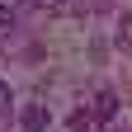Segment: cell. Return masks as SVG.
<instances>
[{
    "label": "cell",
    "instance_id": "cell-1",
    "mask_svg": "<svg viewBox=\"0 0 132 132\" xmlns=\"http://www.w3.org/2000/svg\"><path fill=\"white\" fill-rule=\"evenodd\" d=\"M113 109H118L113 90H99V99H94V118H99V123H109V118H113Z\"/></svg>",
    "mask_w": 132,
    "mask_h": 132
},
{
    "label": "cell",
    "instance_id": "cell-2",
    "mask_svg": "<svg viewBox=\"0 0 132 132\" xmlns=\"http://www.w3.org/2000/svg\"><path fill=\"white\" fill-rule=\"evenodd\" d=\"M24 127H28V132H43V127H47V109H38V104H33V109L24 113Z\"/></svg>",
    "mask_w": 132,
    "mask_h": 132
},
{
    "label": "cell",
    "instance_id": "cell-3",
    "mask_svg": "<svg viewBox=\"0 0 132 132\" xmlns=\"http://www.w3.org/2000/svg\"><path fill=\"white\" fill-rule=\"evenodd\" d=\"M10 33H14V10H10V5H0V43H5Z\"/></svg>",
    "mask_w": 132,
    "mask_h": 132
},
{
    "label": "cell",
    "instance_id": "cell-4",
    "mask_svg": "<svg viewBox=\"0 0 132 132\" xmlns=\"http://www.w3.org/2000/svg\"><path fill=\"white\" fill-rule=\"evenodd\" d=\"M118 38H123V43H132V14H123V24H118Z\"/></svg>",
    "mask_w": 132,
    "mask_h": 132
},
{
    "label": "cell",
    "instance_id": "cell-5",
    "mask_svg": "<svg viewBox=\"0 0 132 132\" xmlns=\"http://www.w3.org/2000/svg\"><path fill=\"white\" fill-rule=\"evenodd\" d=\"M5 109H10V85L0 80V118H5Z\"/></svg>",
    "mask_w": 132,
    "mask_h": 132
}]
</instances>
